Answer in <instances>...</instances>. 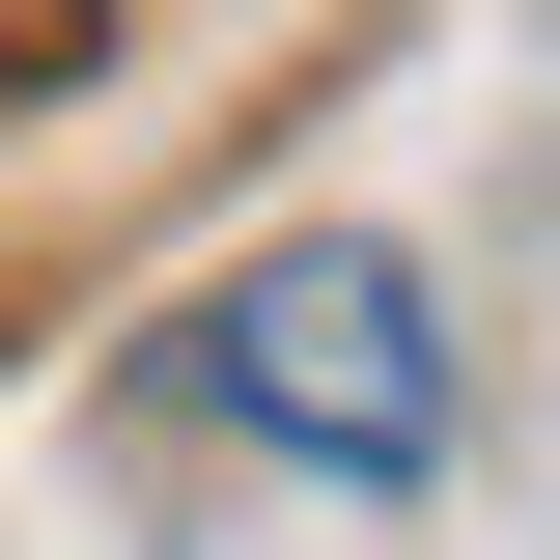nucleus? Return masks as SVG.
Returning <instances> with one entry per match:
<instances>
[{"label": "nucleus", "mask_w": 560, "mask_h": 560, "mask_svg": "<svg viewBox=\"0 0 560 560\" xmlns=\"http://www.w3.org/2000/svg\"><path fill=\"white\" fill-rule=\"evenodd\" d=\"M197 393L253 420V448H308V477H420V448H448V308H420L393 253H253L197 308Z\"/></svg>", "instance_id": "1"}]
</instances>
